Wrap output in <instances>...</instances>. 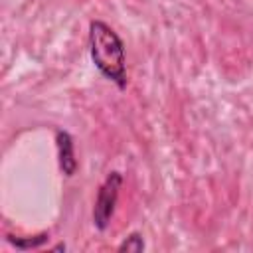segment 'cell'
Masks as SVG:
<instances>
[{
  "mask_svg": "<svg viewBox=\"0 0 253 253\" xmlns=\"http://www.w3.org/2000/svg\"><path fill=\"white\" fill-rule=\"evenodd\" d=\"M45 241H47V233H40V235H34V237H14V235H8V243H12L20 251L40 249Z\"/></svg>",
  "mask_w": 253,
  "mask_h": 253,
  "instance_id": "obj_4",
  "label": "cell"
},
{
  "mask_svg": "<svg viewBox=\"0 0 253 253\" xmlns=\"http://www.w3.org/2000/svg\"><path fill=\"white\" fill-rule=\"evenodd\" d=\"M89 55L99 73L119 89L126 87V55L121 36L103 20L89 24Z\"/></svg>",
  "mask_w": 253,
  "mask_h": 253,
  "instance_id": "obj_1",
  "label": "cell"
},
{
  "mask_svg": "<svg viewBox=\"0 0 253 253\" xmlns=\"http://www.w3.org/2000/svg\"><path fill=\"white\" fill-rule=\"evenodd\" d=\"M121 186H123V174L119 170H111L97 190V198H95V206H93V225L99 231H105L111 225Z\"/></svg>",
  "mask_w": 253,
  "mask_h": 253,
  "instance_id": "obj_2",
  "label": "cell"
},
{
  "mask_svg": "<svg viewBox=\"0 0 253 253\" xmlns=\"http://www.w3.org/2000/svg\"><path fill=\"white\" fill-rule=\"evenodd\" d=\"M144 249V239H142V235L140 233H136V231H132L130 235H126L121 243H119V247H117V251L119 253H140Z\"/></svg>",
  "mask_w": 253,
  "mask_h": 253,
  "instance_id": "obj_5",
  "label": "cell"
},
{
  "mask_svg": "<svg viewBox=\"0 0 253 253\" xmlns=\"http://www.w3.org/2000/svg\"><path fill=\"white\" fill-rule=\"evenodd\" d=\"M55 146H57L59 168H61V172L67 178H71L77 172V158H75V142H73V136L67 130L57 128L55 130Z\"/></svg>",
  "mask_w": 253,
  "mask_h": 253,
  "instance_id": "obj_3",
  "label": "cell"
}]
</instances>
